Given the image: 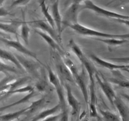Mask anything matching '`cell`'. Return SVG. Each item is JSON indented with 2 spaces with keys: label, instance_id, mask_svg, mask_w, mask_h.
Wrapping results in <instances>:
<instances>
[{
  "label": "cell",
  "instance_id": "13",
  "mask_svg": "<svg viewBox=\"0 0 129 121\" xmlns=\"http://www.w3.org/2000/svg\"><path fill=\"white\" fill-rule=\"evenodd\" d=\"M89 104L88 108L89 111V116L91 118H98L99 117L97 110V96L95 90V78L89 79Z\"/></svg>",
  "mask_w": 129,
  "mask_h": 121
},
{
  "label": "cell",
  "instance_id": "22",
  "mask_svg": "<svg viewBox=\"0 0 129 121\" xmlns=\"http://www.w3.org/2000/svg\"><path fill=\"white\" fill-rule=\"evenodd\" d=\"M116 76L114 77L108 79L109 82L115 84L120 87L129 89V80L123 77V75L120 73L118 70H116Z\"/></svg>",
  "mask_w": 129,
  "mask_h": 121
},
{
  "label": "cell",
  "instance_id": "23",
  "mask_svg": "<svg viewBox=\"0 0 129 121\" xmlns=\"http://www.w3.org/2000/svg\"><path fill=\"white\" fill-rule=\"evenodd\" d=\"M28 109L29 107L28 106L13 112L0 115V121H13L14 119H18L21 115H26V112Z\"/></svg>",
  "mask_w": 129,
  "mask_h": 121
},
{
  "label": "cell",
  "instance_id": "24",
  "mask_svg": "<svg viewBox=\"0 0 129 121\" xmlns=\"http://www.w3.org/2000/svg\"><path fill=\"white\" fill-rule=\"evenodd\" d=\"M38 3L39 4V6L41 9V11L43 16H44L47 22L53 28L55 29V25L52 18V15L49 13L48 11V8L47 7L45 1H39Z\"/></svg>",
  "mask_w": 129,
  "mask_h": 121
},
{
  "label": "cell",
  "instance_id": "32",
  "mask_svg": "<svg viewBox=\"0 0 129 121\" xmlns=\"http://www.w3.org/2000/svg\"><path fill=\"white\" fill-rule=\"evenodd\" d=\"M34 90V88L31 85H27L26 86L20 87L16 89H15L11 92H5V95H12L16 93H30Z\"/></svg>",
  "mask_w": 129,
  "mask_h": 121
},
{
  "label": "cell",
  "instance_id": "26",
  "mask_svg": "<svg viewBox=\"0 0 129 121\" xmlns=\"http://www.w3.org/2000/svg\"><path fill=\"white\" fill-rule=\"evenodd\" d=\"M45 102V99L44 97L41 98L39 99L33 101L31 104L28 106L29 109L26 112V117H28L30 115L36 112L44 104Z\"/></svg>",
  "mask_w": 129,
  "mask_h": 121
},
{
  "label": "cell",
  "instance_id": "37",
  "mask_svg": "<svg viewBox=\"0 0 129 121\" xmlns=\"http://www.w3.org/2000/svg\"><path fill=\"white\" fill-rule=\"evenodd\" d=\"M60 116V113L54 115L49 116L40 121H57L58 120H59Z\"/></svg>",
  "mask_w": 129,
  "mask_h": 121
},
{
  "label": "cell",
  "instance_id": "6",
  "mask_svg": "<svg viewBox=\"0 0 129 121\" xmlns=\"http://www.w3.org/2000/svg\"><path fill=\"white\" fill-rule=\"evenodd\" d=\"M68 46L79 59L82 66L85 68L88 73L89 79L95 78L94 75L97 71L93 63L85 55L80 47L75 42L73 39H71L69 40Z\"/></svg>",
  "mask_w": 129,
  "mask_h": 121
},
{
  "label": "cell",
  "instance_id": "7",
  "mask_svg": "<svg viewBox=\"0 0 129 121\" xmlns=\"http://www.w3.org/2000/svg\"><path fill=\"white\" fill-rule=\"evenodd\" d=\"M88 9L94 12L95 13L112 19H129V16L119 14L115 12L103 9L96 5L91 1H83V10Z\"/></svg>",
  "mask_w": 129,
  "mask_h": 121
},
{
  "label": "cell",
  "instance_id": "38",
  "mask_svg": "<svg viewBox=\"0 0 129 121\" xmlns=\"http://www.w3.org/2000/svg\"><path fill=\"white\" fill-rule=\"evenodd\" d=\"M114 21L120 23H122L124 25H125V26H126L127 27H128L129 28V19L126 20V19H113Z\"/></svg>",
  "mask_w": 129,
  "mask_h": 121
},
{
  "label": "cell",
  "instance_id": "2",
  "mask_svg": "<svg viewBox=\"0 0 129 121\" xmlns=\"http://www.w3.org/2000/svg\"><path fill=\"white\" fill-rule=\"evenodd\" d=\"M50 55L61 82L63 81V83L67 82L75 84L72 73L64 63L62 56L57 51L51 48Z\"/></svg>",
  "mask_w": 129,
  "mask_h": 121
},
{
  "label": "cell",
  "instance_id": "17",
  "mask_svg": "<svg viewBox=\"0 0 129 121\" xmlns=\"http://www.w3.org/2000/svg\"><path fill=\"white\" fill-rule=\"evenodd\" d=\"M51 10V15L55 23L56 31L59 37H61V33L62 32V18L59 11V2L58 1H55L52 4Z\"/></svg>",
  "mask_w": 129,
  "mask_h": 121
},
{
  "label": "cell",
  "instance_id": "43",
  "mask_svg": "<svg viewBox=\"0 0 129 121\" xmlns=\"http://www.w3.org/2000/svg\"><path fill=\"white\" fill-rule=\"evenodd\" d=\"M5 2V1H0V7L3 6V5Z\"/></svg>",
  "mask_w": 129,
  "mask_h": 121
},
{
  "label": "cell",
  "instance_id": "30",
  "mask_svg": "<svg viewBox=\"0 0 129 121\" xmlns=\"http://www.w3.org/2000/svg\"><path fill=\"white\" fill-rule=\"evenodd\" d=\"M16 79V77L15 76L12 75L6 76L0 81V93L6 90V92L8 91L10 88V83Z\"/></svg>",
  "mask_w": 129,
  "mask_h": 121
},
{
  "label": "cell",
  "instance_id": "44",
  "mask_svg": "<svg viewBox=\"0 0 129 121\" xmlns=\"http://www.w3.org/2000/svg\"><path fill=\"white\" fill-rule=\"evenodd\" d=\"M123 71H125V72H127L128 74H129V70L128 69H123L122 70Z\"/></svg>",
  "mask_w": 129,
  "mask_h": 121
},
{
  "label": "cell",
  "instance_id": "39",
  "mask_svg": "<svg viewBox=\"0 0 129 121\" xmlns=\"http://www.w3.org/2000/svg\"><path fill=\"white\" fill-rule=\"evenodd\" d=\"M0 37H3V38H7V39H10V37L9 34H7L2 31L0 30Z\"/></svg>",
  "mask_w": 129,
  "mask_h": 121
},
{
  "label": "cell",
  "instance_id": "35",
  "mask_svg": "<svg viewBox=\"0 0 129 121\" xmlns=\"http://www.w3.org/2000/svg\"><path fill=\"white\" fill-rule=\"evenodd\" d=\"M14 14L11 13L3 6L0 7V17H6L7 16H13Z\"/></svg>",
  "mask_w": 129,
  "mask_h": 121
},
{
  "label": "cell",
  "instance_id": "4",
  "mask_svg": "<svg viewBox=\"0 0 129 121\" xmlns=\"http://www.w3.org/2000/svg\"><path fill=\"white\" fill-rule=\"evenodd\" d=\"M83 10V1H74L72 2L64 12L62 18V30L79 23V13Z\"/></svg>",
  "mask_w": 129,
  "mask_h": 121
},
{
  "label": "cell",
  "instance_id": "5",
  "mask_svg": "<svg viewBox=\"0 0 129 121\" xmlns=\"http://www.w3.org/2000/svg\"><path fill=\"white\" fill-rule=\"evenodd\" d=\"M44 67L45 68L47 71L48 78L49 82L53 86L56 92L58 99V103L60 106L61 112L69 111L64 96L62 84L60 80L48 64L44 65Z\"/></svg>",
  "mask_w": 129,
  "mask_h": 121
},
{
  "label": "cell",
  "instance_id": "42",
  "mask_svg": "<svg viewBox=\"0 0 129 121\" xmlns=\"http://www.w3.org/2000/svg\"><path fill=\"white\" fill-rule=\"evenodd\" d=\"M27 119H28V117H25V118H23L22 119H21V120H17V121H26V120H27Z\"/></svg>",
  "mask_w": 129,
  "mask_h": 121
},
{
  "label": "cell",
  "instance_id": "18",
  "mask_svg": "<svg viewBox=\"0 0 129 121\" xmlns=\"http://www.w3.org/2000/svg\"><path fill=\"white\" fill-rule=\"evenodd\" d=\"M90 57L91 58V59L94 61L95 63L98 64L99 66L109 69L112 71H115V70H121L124 69L126 68V65H117L115 64L112 63L111 62L106 61L105 60H104L95 54L91 53L90 54Z\"/></svg>",
  "mask_w": 129,
  "mask_h": 121
},
{
  "label": "cell",
  "instance_id": "36",
  "mask_svg": "<svg viewBox=\"0 0 129 121\" xmlns=\"http://www.w3.org/2000/svg\"><path fill=\"white\" fill-rule=\"evenodd\" d=\"M58 121H69V111L61 112L60 116Z\"/></svg>",
  "mask_w": 129,
  "mask_h": 121
},
{
  "label": "cell",
  "instance_id": "9",
  "mask_svg": "<svg viewBox=\"0 0 129 121\" xmlns=\"http://www.w3.org/2000/svg\"><path fill=\"white\" fill-rule=\"evenodd\" d=\"M0 41L3 42L5 45L14 49L17 51L21 52L24 55L33 58L36 60V62H38L41 65H42L44 67V64H43L40 60H39L36 54L31 50L28 49L24 45H23L19 41V38L17 39L16 40H13L0 37Z\"/></svg>",
  "mask_w": 129,
  "mask_h": 121
},
{
  "label": "cell",
  "instance_id": "29",
  "mask_svg": "<svg viewBox=\"0 0 129 121\" xmlns=\"http://www.w3.org/2000/svg\"><path fill=\"white\" fill-rule=\"evenodd\" d=\"M30 78L29 77H23L18 79H16L13 82H12L10 83V88L8 92H11L15 89L20 88L22 85H24L29 81Z\"/></svg>",
  "mask_w": 129,
  "mask_h": 121
},
{
  "label": "cell",
  "instance_id": "8",
  "mask_svg": "<svg viewBox=\"0 0 129 121\" xmlns=\"http://www.w3.org/2000/svg\"><path fill=\"white\" fill-rule=\"evenodd\" d=\"M14 54L25 72L35 78L38 79L40 78L42 69H40V64L38 62H35L16 53H14Z\"/></svg>",
  "mask_w": 129,
  "mask_h": 121
},
{
  "label": "cell",
  "instance_id": "1",
  "mask_svg": "<svg viewBox=\"0 0 129 121\" xmlns=\"http://www.w3.org/2000/svg\"><path fill=\"white\" fill-rule=\"evenodd\" d=\"M64 63L69 69L73 76L75 83L79 88L83 96L87 107L89 104V89L87 85L85 68L82 66L81 71H79L75 64L68 54L62 57Z\"/></svg>",
  "mask_w": 129,
  "mask_h": 121
},
{
  "label": "cell",
  "instance_id": "21",
  "mask_svg": "<svg viewBox=\"0 0 129 121\" xmlns=\"http://www.w3.org/2000/svg\"><path fill=\"white\" fill-rule=\"evenodd\" d=\"M60 110V106L59 103L51 108L45 109L34 116L29 121H40L49 116L54 115L58 111Z\"/></svg>",
  "mask_w": 129,
  "mask_h": 121
},
{
  "label": "cell",
  "instance_id": "19",
  "mask_svg": "<svg viewBox=\"0 0 129 121\" xmlns=\"http://www.w3.org/2000/svg\"><path fill=\"white\" fill-rule=\"evenodd\" d=\"M22 23L20 28V36L26 45H28L29 43V37L30 34V28L26 21L25 12L22 10Z\"/></svg>",
  "mask_w": 129,
  "mask_h": 121
},
{
  "label": "cell",
  "instance_id": "34",
  "mask_svg": "<svg viewBox=\"0 0 129 121\" xmlns=\"http://www.w3.org/2000/svg\"><path fill=\"white\" fill-rule=\"evenodd\" d=\"M109 59L116 62L118 63H129V56L125 57H113V58H109Z\"/></svg>",
  "mask_w": 129,
  "mask_h": 121
},
{
  "label": "cell",
  "instance_id": "10",
  "mask_svg": "<svg viewBox=\"0 0 129 121\" xmlns=\"http://www.w3.org/2000/svg\"><path fill=\"white\" fill-rule=\"evenodd\" d=\"M67 92V102L71 107V121H76L79 115L81 109V103L74 95L71 87L68 83H63Z\"/></svg>",
  "mask_w": 129,
  "mask_h": 121
},
{
  "label": "cell",
  "instance_id": "27",
  "mask_svg": "<svg viewBox=\"0 0 129 121\" xmlns=\"http://www.w3.org/2000/svg\"><path fill=\"white\" fill-rule=\"evenodd\" d=\"M99 111L105 121H121L119 115L109 110L99 108Z\"/></svg>",
  "mask_w": 129,
  "mask_h": 121
},
{
  "label": "cell",
  "instance_id": "11",
  "mask_svg": "<svg viewBox=\"0 0 129 121\" xmlns=\"http://www.w3.org/2000/svg\"><path fill=\"white\" fill-rule=\"evenodd\" d=\"M94 77L104 95L109 101L110 104L114 107L113 101L117 96L109 81L104 78L103 75L98 73V71L95 74Z\"/></svg>",
  "mask_w": 129,
  "mask_h": 121
},
{
  "label": "cell",
  "instance_id": "25",
  "mask_svg": "<svg viewBox=\"0 0 129 121\" xmlns=\"http://www.w3.org/2000/svg\"><path fill=\"white\" fill-rule=\"evenodd\" d=\"M95 40L102 42L108 46H116L123 45L129 42L128 39H120V38H95Z\"/></svg>",
  "mask_w": 129,
  "mask_h": 121
},
{
  "label": "cell",
  "instance_id": "40",
  "mask_svg": "<svg viewBox=\"0 0 129 121\" xmlns=\"http://www.w3.org/2000/svg\"><path fill=\"white\" fill-rule=\"evenodd\" d=\"M120 95L122 96V97H123V98H124L129 103V95L127 94H126L125 93H122L120 94Z\"/></svg>",
  "mask_w": 129,
  "mask_h": 121
},
{
  "label": "cell",
  "instance_id": "41",
  "mask_svg": "<svg viewBox=\"0 0 129 121\" xmlns=\"http://www.w3.org/2000/svg\"><path fill=\"white\" fill-rule=\"evenodd\" d=\"M81 121H89V118L87 116L85 115L83 117H82Z\"/></svg>",
  "mask_w": 129,
  "mask_h": 121
},
{
  "label": "cell",
  "instance_id": "45",
  "mask_svg": "<svg viewBox=\"0 0 129 121\" xmlns=\"http://www.w3.org/2000/svg\"><path fill=\"white\" fill-rule=\"evenodd\" d=\"M125 69H128L129 70V64L126 65V68Z\"/></svg>",
  "mask_w": 129,
  "mask_h": 121
},
{
  "label": "cell",
  "instance_id": "31",
  "mask_svg": "<svg viewBox=\"0 0 129 121\" xmlns=\"http://www.w3.org/2000/svg\"><path fill=\"white\" fill-rule=\"evenodd\" d=\"M45 77L46 75L45 74V72L42 71V69L41 76L35 84V87L36 89L40 92L44 91L47 88V83Z\"/></svg>",
  "mask_w": 129,
  "mask_h": 121
},
{
  "label": "cell",
  "instance_id": "16",
  "mask_svg": "<svg viewBox=\"0 0 129 121\" xmlns=\"http://www.w3.org/2000/svg\"><path fill=\"white\" fill-rule=\"evenodd\" d=\"M22 21L12 20L8 22H0V30L8 34L10 33L16 36V39H18L19 33L18 30L21 26Z\"/></svg>",
  "mask_w": 129,
  "mask_h": 121
},
{
  "label": "cell",
  "instance_id": "33",
  "mask_svg": "<svg viewBox=\"0 0 129 121\" xmlns=\"http://www.w3.org/2000/svg\"><path fill=\"white\" fill-rule=\"evenodd\" d=\"M30 2V1L29 0H16L13 1L10 5L11 8H14L19 6H24L28 4Z\"/></svg>",
  "mask_w": 129,
  "mask_h": 121
},
{
  "label": "cell",
  "instance_id": "14",
  "mask_svg": "<svg viewBox=\"0 0 129 121\" xmlns=\"http://www.w3.org/2000/svg\"><path fill=\"white\" fill-rule=\"evenodd\" d=\"M113 105L118 111L121 121H129V107L121 99L116 96L113 101Z\"/></svg>",
  "mask_w": 129,
  "mask_h": 121
},
{
  "label": "cell",
  "instance_id": "12",
  "mask_svg": "<svg viewBox=\"0 0 129 121\" xmlns=\"http://www.w3.org/2000/svg\"><path fill=\"white\" fill-rule=\"evenodd\" d=\"M30 23L36 29H37L51 36L63 48L61 37H59L57 31L55 30V29L52 27L47 22L44 20H38L30 22Z\"/></svg>",
  "mask_w": 129,
  "mask_h": 121
},
{
  "label": "cell",
  "instance_id": "15",
  "mask_svg": "<svg viewBox=\"0 0 129 121\" xmlns=\"http://www.w3.org/2000/svg\"><path fill=\"white\" fill-rule=\"evenodd\" d=\"M34 31L44 40L51 49L57 51L62 56V57L67 54V53L64 52V50L62 48L57 42L51 36L38 29H34Z\"/></svg>",
  "mask_w": 129,
  "mask_h": 121
},
{
  "label": "cell",
  "instance_id": "20",
  "mask_svg": "<svg viewBox=\"0 0 129 121\" xmlns=\"http://www.w3.org/2000/svg\"><path fill=\"white\" fill-rule=\"evenodd\" d=\"M0 58L3 60L10 62L16 66L17 68L22 72H25V70L19 63L14 53L0 48Z\"/></svg>",
  "mask_w": 129,
  "mask_h": 121
},
{
  "label": "cell",
  "instance_id": "3",
  "mask_svg": "<svg viewBox=\"0 0 129 121\" xmlns=\"http://www.w3.org/2000/svg\"><path fill=\"white\" fill-rule=\"evenodd\" d=\"M69 27L76 33L84 36L99 37L100 38H120L129 40V33L123 34L107 33L87 27L79 23L71 25Z\"/></svg>",
  "mask_w": 129,
  "mask_h": 121
},
{
  "label": "cell",
  "instance_id": "28",
  "mask_svg": "<svg viewBox=\"0 0 129 121\" xmlns=\"http://www.w3.org/2000/svg\"><path fill=\"white\" fill-rule=\"evenodd\" d=\"M19 70L15 67L7 65L2 61L0 60V73H4L5 76L10 75V73H13L15 74H19L21 73Z\"/></svg>",
  "mask_w": 129,
  "mask_h": 121
}]
</instances>
